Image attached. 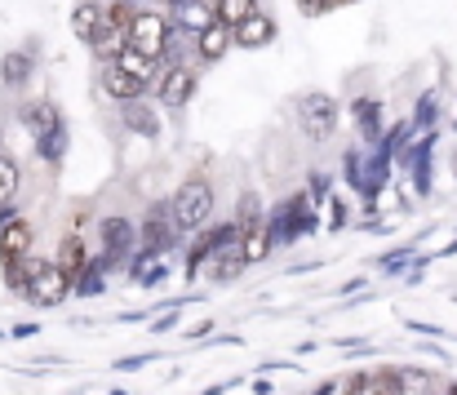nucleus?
Masks as SVG:
<instances>
[{
	"label": "nucleus",
	"instance_id": "9d476101",
	"mask_svg": "<svg viewBox=\"0 0 457 395\" xmlns=\"http://www.w3.org/2000/svg\"><path fill=\"white\" fill-rule=\"evenodd\" d=\"M134 240H138V227H134L129 218H120V214L103 218V258L125 263V254L134 249Z\"/></svg>",
	"mask_w": 457,
	"mask_h": 395
},
{
	"label": "nucleus",
	"instance_id": "2f4dec72",
	"mask_svg": "<svg viewBox=\"0 0 457 395\" xmlns=\"http://www.w3.org/2000/svg\"><path fill=\"white\" fill-rule=\"evenodd\" d=\"M449 395H457V387H449Z\"/></svg>",
	"mask_w": 457,
	"mask_h": 395
},
{
	"label": "nucleus",
	"instance_id": "9b49d317",
	"mask_svg": "<svg viewBox=\"0 0 457 395\" xmlns=\"http://www.w3.org/2000/svg\"><path fill=\"white\" fill-rule=\"evenodd\" d=\"M18 121H22V130L31 133L36 142H45V138H54L58 130H67V125H62V116H58V107H54V103H45V98L27 103V107L18 112Z\"/></svg>",
	"mask_w": 457,
	"mask_h": 395
},
{
	"label": "nucleus",
	"instance_id": "423d86ee",
	"mask_svg": "<svg viewBox=\"0 0 457 395\" xmlns=\"http://www.w3.org/2000/svg\"><path fill=\"white\" fill-rule=\"evenodd\" d=\"M27 258H31V223L9 218V227H0V266H4V275H13Z\"/></svg>",
	"mask_w": 457,
	"mask_h": 395
},
{
	"label": "nucleus",
	"instance_id": "2eb2a0df",
	"mask_svg": "<svg viewBox=\"0 0 457 395\" xmlns=\"http://www.w3.org/2000/svg\"><path fill=\"white\" fill-rule=\"evenodd\" d=\"M103 18H107V4H98V0H80L76 13H71V31H76L80 40L94 45V36L103 31Z\"/></svg>",
	"mask_w": 457,
	"mask_h": 395
},
{
	"label": "nucleus",
	"instance_id": "6e6552de",
	"mask_svg": "<svg viewBox=\"0 0 457 395\" xmlns=\"http://www.w3.org/2000/svg\"><path fill=\"white\" fill-rule=\"evenodd\" d=\"M315 227V218L306 214V200L298 196V200H285L276 214H271V236L276 240H298V236H306Z\"/></svg>",
	"mask_w": 457,
	"mask_h": 395
},
{
	"label": "nucleus",
	"instance_id": "0eeeda50",
	"mask_svg": "<svg viewBox=\"0 0 457 395\" xmlns=\"http://www.w3.org/2000/svg\"><path fill=\"white\" fill-rule=\"evenodd\" d=\"M67 289H71V275H67L58 263H45L36 271L27 298H31L36 307H62V302H67Z\"/></svg>",
	"mask_w": 457,
	"mask_h": 395
},
{
	"label": "nucleus",
	"instance_id": "ddd939ff",
	"mask_svg": "<svg viewBox=\"0 0 457 395\" xmlns=\"http://www.w3.org/2000/svg\"><path fill=\"white\" fill-rule=\"evenodd\" d=\"M54 263L71 275V284H80V280L89 275V266H94L89 263V254H85V240H80L76 231H71V236H62V245H58V258H54Z\"/></svg>",
	"mask_w": 457,
	"mask_h": 395
},
{
	"label": "nucleus",
	"instance_id": "7c9ffc66",
	"mask_svg": "<svg viewBox=\"0 0 457 395\" xmlns=\"http://www.w3.org/2000/svg\"><path fill=\"white\" fill-rule=\"evenodd\" d=\"M173 4H191V0H173Z\"/></svg>",
	"mask_w": 457,
	"mask_h": 395
},
{
	"label": "nucleus",
	"instance_id": "f8f14e48",
	"mask_svg": "<svg viewBox=\"0 0 457 395\" xmlns=\"http://www.w3.org/2000/svg\"><path fill=\"white\" fill-rule=\"evenodd\" d=\"M271 245H276L271 223H262V218L240 223V254H245V263H262V258L271 254Z\"/></svg>",
	"mask_w": 457,
	"mask_h": 395
},
{
	"label": "nucleus",
	"instance_id": "a878e982",
	"mask_svg": "<svg viewBox=\"0 0 457 395\" xmlns=\"http://www.w3.org/2000/svg\"><path fill=\"white\" fill-rule=\"evenodd\" d=\"M373 378L369 374H346L342 382H333V395H369Z\"/></svg>",
	"mask_w": 457,
	"mask_h": 395
},
{
	"label": "nucleus",
	"instance_id": "c756f323",
	"mask_svg": "<svg viewBox=\"0 0 457 395\" xmlns=\"http://www.w3.org/2000/svg\"><path fill=\"white\" fill-rule=\"evenodd\" d=\"M138 365H147V356H129V360H120L116 369H138Z\"/></svg>",
	"mask_w": 457,
	"mask_h": 395
},
{
	"label": "nucleus",
	"instance_id": "4be33fe9",
	"mask_svg": "<svg viewBox=\"0 0 457 395\" xmlns=\"http://www.w3.org/2000/svg\"><path fill=\"white\" fill-rule=\"evenodd\" d=\"M125 125L134 133H147V138H155L160 133V116H155L152 107L138 98V103H125Z\"/></svg>",
	"mask_w": 457,
	"mask_h": 395
},
{
	"label": "nucleus",
	"instance_id": "cd10ccee",
	"mask_svg": "<svg viewBox=\"0 0 457 395\" xmlns=\"http://www.w3.org/2000/svg\"><path fill=\"white\" fill-rule=\"evenodd\" d=\"M431 116H436V94H427V98L418 103V116H413V125L422 130V125H431Z\"/></svg>",
	"mask_w": 457,
	"mask_h": 395
},
{
	"label": "nucleus",
	"instance_id": "7ed1b4c3",
	"mask_svg": "<svg viewBox=\"0 0 457 395\" xmlns=\"http://www.w3.org/2000/svg\"><path fill=\"white\" fill-rule=\"evenodd\" d=\"M298 125L306 138H328L337 130V103L328 94H303L298 98Z\"/></svg>",
	"mask_w": 457,
	"mask_h": 395
},
{
	"label": "nucleus",
	"instance_id": "1a4fd4ad",
	"mask_svg": "<svg viewBox=\"0 0 457 395\" xmlns=\"http://www.w3.org/2000/svg\"><path fill=\"white\" fill-rule=\"evenodd\" d=\"M191 94H195V71L191 67H169L160 80H155V98L164 103V107H187L191 103Z\"/></svg>",
	"mask_w": 457,
	"mask_h": 395
},
{
	"label": "nucleus",
	"instance_id": "39448f33",
	"mask_svg": "<svg viewBox=\"0 0 457 395\" xmlns=\"http://www.w3.org/2000/svg\"><path fill=\"white\" fill-rule=\"evenodd\" d=\"M129 49H138V54H147V58H160V54H169V22L160 18V13H138L134 18V27H129Z\"/></svg>",
	"mask_w": 457,
	"mask_h": 395
},
{
	"label": "nucleus",
	"instance_id": "aec40b11",
	"mask_svg": "<svg viewBox=\"0 0 457 395\" xmlns=\"http://www.w3.org/2000/svg\"><path fill=\"white\" fill-rule=\"evenodd\" d=\"M258 9H253V0H218L213 4V22H222V27H240V22H249Z\"/></svg>",
	"mask_w": 457,
	"mask_h": 395
},
{
	"label": "nucleus",
	"instance_id": "393cba45",
	"mask_svg": "<svg viewBox=\"0 0 457 395\" xmlns=\"http://www.w3.org/2000/svg\"><path fill=\"white\" fill-rule=\"evenodd\" d=\"M369 395H409L404 391V369H378Z\"/></svg>",
	"mask_w": 457,
	"mask_h": 395
},
{
	"label": "nucleus",
	"instance_id": "f03ea898",
	"mask_svg": "<svg viewBox=\"0 0 457 395\" xmlns=\"http://www.w3.org/2000/svg\"><path fill=\"white\" fill-rule=\"evenodd\" d=\"M134 4L129 0H112L107 4V18H103V31L94 36V54L98 58H120L129 49V27H134Z\"/></svg>",
	"mask_w": 457,
	"mask_h": 395
},
{
	"label": "nucleus",
	"instance_id": "4468645a",
	"mask_svg": "<svg viewBox=\"0 0 457 395\" xmlns=\"http://www.w3.org/2000/svg\"><path fill=\"white\" fill-rule=\"evenodd\" d=\"M143 89H147V85H143V80H134L129 71H120L116 63L103 71V94H107V98H116L120 107H125V103H138V98H143Z\"/></svg>",
	"mask_w": 457,
	"mask_h": 395
},
{
	"label": "nucleus",
	"instance_id": "c85d7f7f",
	"mask_svg": "<svg viewBox=\"0 0 457 395\" xmlns=\"http://www.w3.org/2000/svg\"><path fill=\"white\" fill-rule=\"evenodd\" d=\"M328 4H333V0H303V9H306V13H324Z\"/></svg>",
	"mask_w": 457,
	"mask_h": 395
},
{
	"label": "nucleus",
	"instance_id": "f257e3e1",
	"mask_svg": "<svg viewBox=\"0 0 457 395\" xmlns=\"http://www.w3.org/2000/svg\"><path fill=\"white\" fill-rule=\"evenodd\" d=\"M169 214H173V227H178L182 236H195V231L209 223V214H213V187H209L204 178L182 182V187L173 191V200H169Z\"/></svg>",
	"mask_w": 457,
	"mask_h": 395
},
{
	"label": "nucleus",
	"instance_id": "412c9836",
	"mask_svg": "<svg viewBox=\"0 0 457 395\" xmlns=\"http://www.w3.org/2000/svg\"><path fill=\"white\" fill-rule=\"evenodd\" d=\"M155 63H160V58H147V54H138V49H125V54L116 58V67H120V71H129V76H134V80H143V85H152L155 80Z\"/></svg>",
	"mask_w": 457,
	"mask_h": 395
},
{
	"label": "nucleus",
	"instance_id": "b1692460",
	"mask_svg": "<svg viewBox=\"0 0 457 395\" xmlns=\"http://www.w3.org/2000/svg\"><path fill=\"white\" fill-rule=\"evenodd\" d=\"M13 191H18V164L9 155H0V223L13 218L9 205H13Z\"/></svg>",
	"mask_w": 457,
	"mask_h": 395
},
{
	"label": "nucleus",
	"instance_id": "a211bd4d",
	"mask_svg": "<svg viewBox=\"0 0 457 395\" xmlns=\"http://www.w3.org/2000/svg\"><path fill=\"white\" fill-rule=\"evenodd\" d=\"M245 254H240V240H227L218 254H213V266H209V275L218 280V284H227V280H236L240 271H245Z\"/></svg>",
	"mask_w": 457,
	"mask_h": 395
},
{
	"label": "nucleus",
	"instance_id": "20e7f679",
	"mask_svg": "<svg viewBox=\"0 0 457 395\" xmlns=\"http://www.w3.org/2000/svg\"><path fill=\"white\" fill-rule=\"evenodd\" d=\"M173 236H178V227H173L169 205H152V209H147V218H143V227H138V240H143L138 263H152V254L169 249V240H173Z\"/></svg>",
	"mask_w": 457,
	"mask_h": 395
},
{
	"label": "nucleus",
	"instance_id": "dca6fc26",
	"mask_svg": "<svg viewBox=\"0 0 457 395\" xmlns=\"http://www.w3.org/2000/svg\"><path fill=\"white\" fill-rule=\"evenodd\" d=\"M271 40H276V22H271L267 13H253L249 22L236 27V45H240V49H262V45H271Z\"/></svg>",
	"mask_w": 457,
	"mask_h": 395
},
{
	"label": "nucleus",
	"instance_id": "6ab92c4d",
	"mask_svg": "<svg viewBox=\"0 0 457 395\" xmlns=\"http://www.w3.org/2000/svg\"><path fill=\"white\" fill-rule=\"evenodd\" d=\"M31 67H36V58H31L27 49H13V54L0 63V76H4V85H13V89H18V85H27V80H31Z\"/></svg>",
	"mask_w": 457,
	"mask_h": 395
},
{
	"label": "nucleus",
	"instance_id": "5701e85b",
	"mask_svg": "<svg viewBox=\"0 0 457 395\" xmlns=\"http://www.w3.org/2000/svg\"><path fill=\"white\" fill-rule=\"evenodd\" d=\"M351 112H355L360 133H364L369 142H378V133H382V121H378V116H382V107H378L373 98H355V107H351Z\"/></svg>",
	"mask_w": 457,
	"mask_h": 395
},
{
	"label": "nucleus",
	"instance_id": "f3484780",
	"mask_svg": "<svg viewBox=\"0 0 457 395\" xmlns=\"http://www.w3.org/2000/svg\"><path fill=\"white\" fill-rule=\"evenodd\" d=\"M231 40H236V31L231 27H222V22H204V31L195 36V49H200V58H222L227 49H231Z\"/></svg>",
	"mask_w": 457,
	"mask_h": 395
},
{
	"label": "nucleus",
	"instance_id": "bb28decb",
	"mask_svg": "<svg viewBox=\"0 0 457 395\" xmlns=\"http://www.w3.org/2000/svg\"><path fill=\"white\" fill-rule=\"evenodd\" d=\"M36 151H40V160H62V151H67V130H58L54 138L36 142Z\"/></svg>",
	"mask_w": 457,
	"mask_h": 395
}]
</instances>
